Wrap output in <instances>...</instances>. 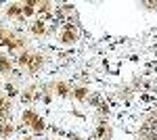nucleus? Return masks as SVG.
<instances>
[{
	"label": "nucleus",
	"mask_w": 157,
	"mask_h": 140,
	"mask_svg": "<svg viewBox=\"0 0 157 140\" xmlns=\"http://www.w3.org/2000/svg\"><path fill=\"white\" fill-rule=\"evenodd\" d=\"M57 90H59V94H67V86L65 84H57Z\"/></svg>",
	"instance_id": "nucleus-11"
},
{
	"label": "nucleus",
	"mask_w": 157,
	"mask_h": 140,
	"mask_svg": "<svg viewBox=\"0 0 157 140\" xmlns=\"http://www.w3.org/2000/svg\"><path fill=\"white\" fill-rule=\"evenodd\" d=\"M11 132H13L11 123H0V134H4V136H6V134H11Z\"/></svg>",
	"instance_id": "nucleus-6"
},
{
	"label": "nucleus",
	"mask_w": 157,
	"mask_h": 140,
	"mask_svg": "<svg viewBox=\"0 0 157 140\" xmlns=\"http://www.w3.org/2000/svg\"><path fill=\"white\" fill-rule=\"evenodd\" d=\"M75 96H78V98H84V96H86V90H84V88H78V90H75Z\"/></svg>",
	"instance_id": "nucleus-12"
},
{
	"label": "nucleus",
	"mask_w": 157,
	"mask_h": 140,
	"mask_svg": "<svg viewBox=\"0 0 157 140\" xmlns=\"http://www.w3.org/2000/svg\"><path fill=\"white\" fill-rule=\"evenodd\" d=\"M32 29H34V34H44V23H42V21H38V23H34Z\"/></svg>",
	"instance_id": "nucleus-7"
},
{
	"label": "nucleus",
	"mask_w": 157,
	"mask_h": 140,
	"mask_svg": "<svg viewBox=\"0 0 157 140\" xmlns=\"http://www.w3.org/2000/svg\"><path fill=\"white\" fill-rule=\"evenodd\" d=\"M32 128L36 130V132H42V130H44V121H42V119H36V121L32 123Z\"/></svg>",
	"instance_id": "nucleus-9"
},
{
	"label": "nucleus",
	"mask_w": 157,
	"mask_h": 140,
	"mask_svg": "<svg viewBox=\"0 0 157 140\" xmlns=\"http://www.w3.org/2000/svg\"><path fill=\"white\" fill-rule=\"evenodd\" d=\"M0 42H2V44H6V46H11V48L23 46V40H19V38H15V36H11V34H4Z\"/></svg>",
	"instance_id": "nucleus-2"
},
{
	"label": "nucleus",
	"mask_w": 157,
	"mask_h": 140,
	"mask_svg": "<svg viewBox=\"0 0 157 140\" xmlns=\"http://www.w3.org/2000/svg\"><path fill=\"white\" fill-rule=\"evenodd\" d=\"M6 111H9V103H6V100H4V96L0 94V115H4Z\"/></svg>",
	"instance_id": "nucleus-5"
},
{
	"label": "nucleus",
	"mask_w": 157,
	"mask_h": 140,
	"mask_svg": "<svg viewBox=\"0 0 157 140\" xmlns=\"http://www.w3.org/2000/svg\"><path fill=\"white\" fill-rule=\"evenodd\" d=\"M36 119H38V117H36L34 111H25V113H23V121H25V123H29V126H32Z\"/></svg>",
	"instance_id": "nucleus-3"
},
{
	"label": "nucleus",
	"mask_w": 157,
	"mask_h": 140,
	"mask_svg": "<svg viewBox=\"0 0 157 140\" xmlns=\"http://www.w3.org/2000/svg\"><path fill=\"white\" fill-rule=\"evenodd\" d=\"M61 40H63L65 44H71V42H75V34H73V32H65V34L61 36Z\"/></svg>",
	"instance_id": "nucleus-4"
},
{
	"label": "nucleus",
	"mask_w": 157,
	"mask_h": 140,
	"mask_svg": "<svg viewBox=\"0 0 157 140\" xmlns=\"http://www.w3.org/2000/svg\"><path fill=\"white\" fill-rule=\"evenodd\" d=\"M21 13H23V6H17V4L9 9V15H13V17H15V15H21Z\"/></svg>",
	"instance_id": "nucleus-8"
},
{
	"label": "nucleus",
	"mask_w": 157,
	"mask_h": 140,
	"mask_svg": "<svg viewBox=\"0 0 157 140\" xmlns=\"http://www.w3.org/2000/svg\"><path fill=\"white\" fill-rule=\"evenodd\" d=\"M19 63H21V65H27L32 71H36L38 67L42 65V59H40V57H32V55H21Z\"/></svg>",
	"instance_id": "nucleus-1"
},
{
	"label": "nucleus",
	"mask_w": 157,
	"mask_h": 140,
	"mask_svg": "<svg viewBox=\"0 0 157 140\" xmlns=\"http://www.w3.org/2000/svg\"><path fill=\"white\" fill-rule=\"evenodd\" d=\"M9 67H11V63L6 59H0V71H9Z\"/></svg>",
	"instance_id": "nucleus-10"
}]
</instances>
